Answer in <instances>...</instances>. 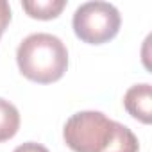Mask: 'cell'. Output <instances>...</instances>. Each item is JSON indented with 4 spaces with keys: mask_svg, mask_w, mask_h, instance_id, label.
<instances>
[{
    "mask_svg": "<svg viewBox=\"0 0 152 152\" xmlns=\"http://www.w3.org/2000/svg\"><path fill=\"white\" fill-rule=\"evenodd\" d=\"M16 61L27 79L39 84H50L64 75L68 68V50L57 36L38 32L27 36L20 43Z\"/></svg>",
    "mask_w": 152,
    "mask_h": 152,
    "instance_id": "1",
    "label": "cell"
},
{
    "mask_svg": "<svg viewBox=\"0 0 152 152\" xmlns=\"http://www.w3.org/2000/svg\"><path fill=\"white\" fill-rule=\"evenodd\" d=\"M122 127L100 111H81L66 120L63 138L73 152H115Z\"/></svg>",
    "mask_w": 152,
    "mask_h": 152,
    "instance_id": "2",
    "label": "cell"
},
{
    "mask_svg": "<svg viewBox=\"0 0 152 152\" xmlns=\"http://www.w3.org/2000/svg\"><path fill=\"white\" fill-rule=\"evenodd\" d=\"M120 13L109 2H86L73 15V31L81 41L102 45L113 39L120 31Z\"/></svg>",
    "mask_w": 152,
    "mask_h": 152,
    "instance_id": "3",
    "label": "cell"
},
{
    "mask_svg": "<svg viewBox=\"0 0 152 152\" xmlns=\"http://www.w3.org/2000/svg\"><path fill=\"white\" fill-rule=\"evenodd\" d=\"M124 106L132 118L143 124H150L152 122V88L150 84L143 83V84L131 86L124 97Z\"/></svg>",
    "mask_w": 152,
    "mask_h": 152,
    "instance_id": "4",
    "label": "cell"
},
{
    "mask_svg": "<svg viewBox=\"0 0 152 152\" xmlns=\"http://www.w3.org/2000/svg\"><path fill=\"white\" fill-rule=\"evenodd\" d=\"M20 129V113L6 99H0V143L11 140Z\"/></svg>",
    "mask_w": 152,
    "mask_h": 152,
    "instance_id": "5",
    "label": "cell"
},
{
    "mask_svg": "<svg viewBox=\"0 0 152 152\" xmlns=\"http://www.w3.org/2000/svg\"><path fill=\"white\" fill-rule=\"evenodd\" d=\"M64 6V0H25L23 2V9L27 11V15L38 20H52L59 16Z\"/></svg>",
    "mask_w": 152,
    "mask_h": 152,
    "instance_id": "6",
    "label": "cell"
},
{
    "mask_svg": "<svg viewBox=\"0 0 152 152\" xmlns=\"http://www.w3.org/2000/svg\"><path fill=\"white\" fill-rule=\"evenodd\" d=\"M9 22H11V7L6 0H0V36L4 34Z\"/></svg>",
    "mask_w": 152,
    "mask_h": 152,
    "instance_id": "7",
    "label": "cell"
},
{
    "mask_svg": "<svg viewBox=\"0 0 152 152\" xmlns=\"http://www.w3.org/2000/svg\"><path fill=\"white\" fill-rule=\"evenodd\" d=\"M15 152H48V150H47L43 145H39V143L27 141V143H23V145L16 147V148H15Z\"/></svg>",
    "mask_w": 152,
    "mask_h": 152,
    "instance_id": "8",
    "label": "cell"
}]
</instances>
